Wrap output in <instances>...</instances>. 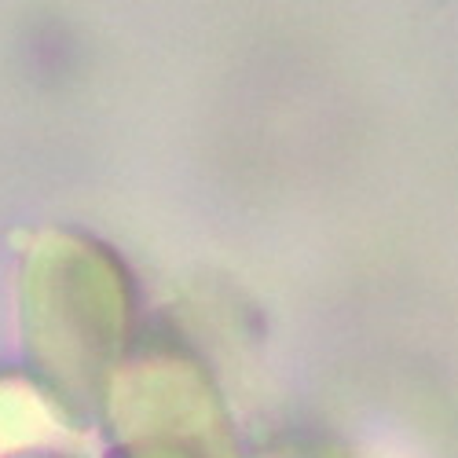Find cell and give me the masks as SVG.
<instances>
[{
    "label": "cell",
    "mask_w": 458,
    "mask_h": 458,
    "mask_svg": "<svg viewBox=\"0 0 458 458\" xmlns=\"http://www.w3.org/2000/svg\"><path fill=\"white\" fill-rule=\"evenodd\" d=\"M26 352L55 403L85 422L99 414L129 341L132 293L118 257L55 235L26 268Z\"/></svg>",
    "instance_id": "1"
}]
</instances>
